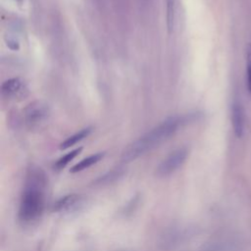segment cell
Wrapping results in <instances>:
<instances>
[{
	"instance_id": "6da1fadb",
	"label": "cell",
	"mask_w": 251,
	"mask_h": 251,
	"mask_svg": "<svg viewBox=\"0 0 251 251\" xmlns=\"http://www.w3.org/2000/svg\"><path fill=\"white\" fill-rule=\"evenodd\" d=\"M192 120L191 115L172 116L161 124L147 131L132 143H130L122 154V161L129 163L136 160L146 152L159 146L161 143L174 135L178 128L185 126Z\"/></svg>"
},
{
	"instance_id": "7a4b0ae2",
	"label": "cell",
	"mask_w": 251,
	"mask_h": 251,
	"mask_svg": "<svg viewBox=\"0 0 251 251\" xmlns=\"http://www.w3.org/2000/svg\"><path fill=\"white\" fill-rule=\"evenodd\" d=\"M47 177L39 168H30L26 174L25 187L21 196L18 216L25 224L40 218L44 209Z\"/></svg>"
},
{
	"instance_id": "3957f363",
	"label": "cell",
	"mask_w": 251,
	"mask_h": 251,
	"mask_svg": "<svg viewBox=\"0 0 251 251\" xmlns=\"http://www.w3.org/2000/svg\"><path fill=\"white\" fill-rule=\"evenodd\" d=\"M190 227L184 226H173L167 228L161 235L159 247L165 251H171L184 244L191 236Z\"/></svg>"
},
{
	"instance_id": "277c9868",
	"label": "cell",
	"mask_w": 251,
	"mask_h": 251,
	"mask_svg": "<svg viewBox=\"0 0 251 251\" xmlns=\"http://www.w3.org/2000/svg\"><path fill=\"white\" fill-rule=\"evenodd\" d=\"M188 152L184 147L177 148L171 152L156 168V175L159 177H166L177 171L185 162Z\"/></svg>"
},
{
	"instance_id": "5b68a950",
	"label": "cell",
	"mask_w": 251,
	"mask_h": 251,
	"mask_svg": "<svg viewBox=\"0 0 251 251\" xmlns=\"http://www.w3.org/2000/svg\"><path fill=\"white\" fill-rule=\"evenodd\" d=\"M25 121L27 126H35L45 122L49 116V108L43 101H33L29 103L24 111Z\"/></svg>"
},
{
	"instance_id": "8992f818",
	"label": "cell",
	"mask_w": 251,
	"mask_h": 251,
	"mask_svg": "<svg viewBox=\"0 0 251 251\" xmlns=\"http://www.w3.org/2000/svg\"><path fill=\"white\" fill-rule=\"evenodd\" d=\"M1 92L9 99H24L28 94V87L23 78L13 77L2 83Z\"/></svg>"
},
{
	"instance_id": "52a82bcc",
	"label": "cell",
	"mask_w": 251,
	"mask_h": 251,
	"mask_svg": "<svg viewBox=\"0 0 251 251\" xmlns=\"http://www.w3.org/2000/svg\"><path fill=\"white\" fill-rule=\"evenodd\" d=\"M231 125L234 134L241 137L244 130V111L239 101H233L231 105Z\"/></svg>"
},
{
	"instance_id": "ba28073f",
	"label": "cell",
	"mask_w": 251,
	"mask_h": 251,
	"mask_svg": "<svg viewBox=\"0 0 251 251\" xmlns=\"http://www.w3.org/2000/svg\"><path fill=\"white\" fill-rule=\"evenodd\" d=\"M81 199V196L76 193H71L67 194L61 198H59L54 204H53V211L60 213V212H67L72 210L74 207H75Z\"/></svg>"
},
{
	"instance_id": "9c48e42d",
	"label": "cell",
	"mask_w": 251,
	"mask_h": 251,
	"mask_svg": "<svg viewBox=\"0 0 251 251\" xmlns=\"http://www.w3.org/2000/svg\"><path fill=\"white\" fill-rule=\"evenodd\" d=\"M104 157V153L103 152H99V153H95V154H92L84 159H82L81 161H79L78 163H76L75 165H74L70 172L73 173V174H75V173H79L85 169H88L90 168L91 166L97 164L102 158Z\"/></svg>"
},
{
	"instance_id": "30bf717a",
	"label": "cell",
	"mask_w": 251,
	"mask_h": 251,
	"mask_svg": "<svg viewBox=\"0 0 251 251\" xmlns=\"http://www.w3.org/2000/svg\"><path fill=\"white\" fill-rule=\"evenodd\" d=\"M91 127H85L82 128L81 130L75 132V134L69 136L67 139H65L61 144H60V148L61 149H68L74 145H75L76 143H78L79 141H81L82 139H84L85 137H87L90 132H91Z\"/></svg>"
},
{
	"instance_id": "8fae6325",
	"label": "cell",
	"mask_w": 251,
	"mask_h": 251,
	"mask_svg": "<svg viewBox=\"0 0 251 251\" xmlns=\"http://www.w3.org/2000/svg\"><path fill=\"white\" fill-rule=\"evenodd\" d=\"M176 18V0H166V23L169 33L174 30Z\"/></svg>"
},
{
	"instance_id": "7c38bea8",
	"label": "cell",
	"mask_w": 251,
	"mask_h": 251,
	"mask_svg": "<svg viewBox=\"0 0 251 251\" xmlns=\"http://www.w3.org/2000/svg\"><path fill=\"white\" fill-rule=\"evenodd\" d=\"M82 148L81 147H78V148H75L70 152H68L67 154H65L64 156H62L61 158H59L55 164H54V169L57 170V171H60L62 169H64L72 160H74L80 152H81Z\"/></svg>"
},
{
	"instance_id": "4fadbf2b",
	"label": "cell",
	"mask_w": 251,
	"mask_h": 251,
	"mask_svg": "<svg viewBox=\"0 0 251 251\" xmlns=\"http://www.w3.org/2000/svg\"><path fill=\"white\" fill-rule=\"evenodd\" d=\"M246 75H247V86L251 93V43L246 47Z\"/></svg>"
},
{
	"instance_id": "5bb4252c",
	"label": "cell",
	"mask_w": 251,
	"mask_h": 251,
	"mask_svg": "<svg viewBox=\"0 0 251 251\" xmlns=\"http://www.w3.org/2000/svg\"><path fill=\"white\" fill-rule=\"evenodd\" d=\"M121 174H122V172H120V171H111V172L105 174L104 176H102L100 178H98L96 180V183L105 184V183L114 181L117 177H119V175H121Z\"/></svg>"
},
{
	"instance_id": "9a60e30c",
	"label": "cell",
	"mask_w": 251,
	"mask_h": 251,
	"mask_svg": "<svg viewBox=\"0 0 251 251\" xmlns=\"http://www.w3.org/2000/svg\"><path fill=\"white\" fill-rule=\"evenodd\" d=\"M6 43H7V46L12 50L19 49V40L15 36H12V35L6 36Z\"/></svg>"
},
{
	"instance_id": "2e32d148",
	"label": "cell",
	"mask_w": 251,
	"mask_h": 251,
	"mask_svg": "<svg viewBox=\"0 0 251 251\" xmlns=\"http://www.w3.org/2000/svg\"><path fill=\"white\" fill-rule=\"evenodd\" d=\"M17 1H19V2H21V1H22V0H17Z\"/></svg>"
}]
</instances>
